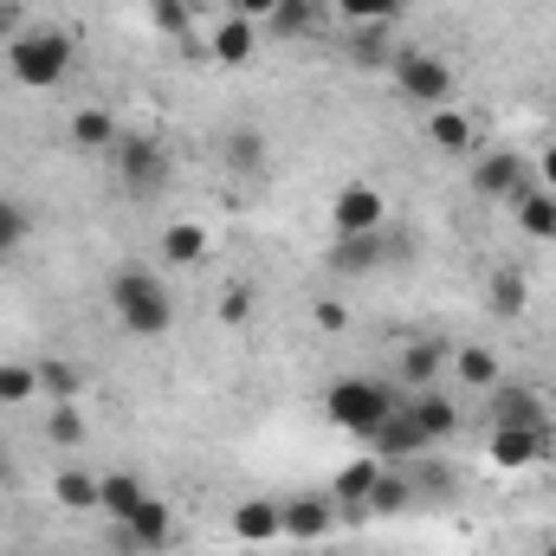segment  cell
<instances>
[{"label":"cell","instance_id":"cell-1","mask_svg":"<svg viewBox=\"0 0 556 556\" xmlns=\"http://www.w3.org/2000/svg\"><path fill=\"white\" fill-rule=\"evenodd\" d=\"M72 39L59 33V26H20L13 39H7V65H13V78L20 85H33V91H52L65 72H72Z\"/></svg>","mask_w":556,"mask_h":556},{"label":"cell","instance_id":"cell-2","mask_svg":"<svg viewBox=\"0 0 556 556\" xmlns=\"http://www.w3.org/2000/svg\"><path fill=\"white\" fill-rule=\"evenodd\" d=\"M111 304H117V317H124L130 337H162L175 324V304H168L162 278L149 273V266H124V273L111 278Z\"/></svg>","mask_w":556,"mask_h":556},{"label":"cell","instance_id":"cell-3","mask_svg":"<svg viewBox=\"0 0 556 556\" xmlns=\"http://www.w3.org/2000/svg\"><path fill=\"white\" fill-rule=\"evenodd\" d=\"M330 420L337 427H350V433H376L382 420L395 415V395L382 389V382H363V376H343V382H330Z\"/></svg>","mask_w":556,"mask_h":556},{"label":"cell","instance_id":"cell-4","mask_svg":"<svg viewBox=\"0 0 556 556\" xmlns=\"http://www.w3.org/2000/svg\"><path fill=\"white\" fill-rule=\"evenodd\" d=\"M389 227V201L376 181H343L330 194V240H363V233H382Z\"/></svg>","mask_w":556,"mask_h":556},{"label":"cell","instance_id":"cell-5","mask_svg":"<svg viewBox=\"0 0 556 556\" xmlns=\"http://www.w3.org/2000/svg\"><path fill=\"white\" fill-rule=\"evenodd\" d=\"M111 155H117V175H124V188H130V194H155V188L168 181V155H162V142L117 137V142H111Z\"/></svg>","mask_w":556,"mask_h":556},{"label":"cell","instance_id":"cell-6","mask_svg":"<svg viewBox=\"0 0 556 556\" xmlns=\"http://www.w3.org/2000/svg\"><path fill=\"white\" fill-rule=\"evenodd\" d=\"M389 72H395L402 98H415V104H427V111H440V104H446V91H453V72H446L433 52H402Z\"/></svg>","mask_w":556,"mask_h":556},{"label":"cell","instance_id":"cell-7","mask_svg":"<svg viewBox=\"0 0 556 556\" xmlns=\"http://www.w3.org/2000/svg\"><path fill=\"white\" fill-rule=\"evenodd\" d=\"M551 453V433H531V427H492L485 433V459L498 472H518V466H538Z\"/></svg>","mask_w":556,"mask_h":556},{"label":"cell","instance_id":"cell-8","mask_svg":"<svg viewBox=\"0 0 556 556\" xmlns=\"http://www.w3.org/2000/svg\"><path fill=\"white\" fill-rule=\"evenodd\" d=\"M485 395H492V427H531V433H551V415H544V402H538L531 389L498 382V389H485Z\"/></svg>","mask_w":556,"mask_h":556},{"label":"cell","instance_id":"cell-9","mask_svg":"<svg viewBox=\"0 0 556 556\" xmlns=\"http://www.w3.org/2000/svg\"><path fill=\"white\" fill-rule=\"evenodd\" d=\"M369 440H376V459H382V466H389V459H415L420 446H427V433H420L415 408H395V415L382 420Z\"/></svg>","mask_w":556,"mask_h":556},{"label":"cell","instance_id":"cell-10","mask_svg":"<svg viewBox=\"0 0 556 556\" xmlns=\"http://www.w3.org/2000/svg\"><path fill=\"white\" fill-rule=\"evenodd\" d=\"M124 538L142 544V551H168V544H175V511H168L162 498H142L137 511L124 518Z\"/></svg>","mask_w":556,"mask_h":556},{"label":"cell","instance_id":"cell-11","mask_svg":"<svg viewBox=\"0 0 556 556\" xmlns=\"http://www.w3.org/2000/svg\"><path fill=\"white\" fill-rule=\"evenodd\" d=\"M285 538H291V544H317V538H330V498H317V492L285 498Z\"/></svg>","mask_w":556,"mask_h":556},{"label":"cell","instance_id":"cell-12","mask_svg":"<svg viewBox=\"0 0 556 556\" xmlns=\"http://www.w3.org/2000/svg\"><path fill=\"white\" fill-rule=\"evenodd\" d=\"M233 538L240 544H273V538H285V505L278 498H247L233 511Z\"/></svg>","mask_w":556,"mask_h":556},{"label":"cell","instance_id":"cell-13","mask_svg":"<svg viewBox=\"0 0 556 556\" xmlns=\"http://www.w3.org/2000/svg\"><path fill=\"white\" fill-rule=\"evenodd\" d=\"M472 188H479V194H518V188H531V175H525V155H511V149L485 155V162L472 168Z\"/></svg>","mask_w":556,"mask_h":556},{"label":"cell","instance_id":"cell-14","mask_svg":"<svg viewBox=\"0 0 556 556\" xmlns=\"http://www.w3.org/2000/svg\"><path fill=\"white\" fill-rule=\"evenodd\" d=\"M525 304H531V285L518 266H498V273L485 278V311L492 317H525Z\"/></svg>","mask_w":556,"mask_h":556},{"label":"cell","instance_id":"cell-15","mask_svg":"<svg viewBox=\"0 0 556 556\" xmlns=\"http://www.w3.org/2000/svg\"><path fill=\"white\" fill-rule=\"evenodd\" d=\"M518 227L531 240H556V194L551 188H518Z\"/></svg>","mask_w":556,"mask_h":556},{"label":"cell","instance_id":"cell-16","mask_svg":"<svg viewBox=\"0 0 556 556\" xmlns=\"http://www.w3.org/2000/svg\"><path fill=\"white\" fill-rule=\"evenodd\" d=\"M162 260H168V266H201V260H207V227L175 220V227L162 233Z\"/></svg>","mask_w":556,"mask_h":556},{"label":"cell","instance_id":"cell-17","mask_svg":"<svg viewBox=\"0 0 556 556\" xmlns=\"http://www.w3.org/2000/svg\"><path fill=\"white\" fill-rule=\"evenodd\" d=\"M382 472H389L382 459H356V466H343V472L330 479V498H343V505H369V492H376Z\"/></svg>","mask_w":556,"mask_h":556},{"label":"cell","instance_id":"cell-18","mask_svg":"<svg viewBox=\"0 0 556 556\" xmlns=\"http://www.w3.org/2000/svg\"><path fill=\"white\" fill-rule=\"evenodd\" d=\"M427 142L433 149H472V117L466 111H453V104H440V111H427Z\"/></svg>","mask_w":556,"mask_h":556},{"label":"cell","instance_id":"cell-19","mask_svg":"<svg viewBox=\"0 0 556 556\" xmlns=\"http://www.w3.org/2000/svg\"><path fill=\"white\" fill-rule=\"evenodd\" d=\"M440 369H446V343H440V337H420V343H408L402 376H408L415 389H433V382H440Z\"/></svg>","mask_w":556,"mask_h":556},{"label":"cell","instance_id":"cell-20","mask_svg":"<svg viewBox=\"0 0 556 556\" xmlns=\"http://www.w3.org/2000/svg\"><path fill=\"white\" fill-rule=\"evenodd\" d=\"M142 498H149V492H142L137 472H111V479H98V505H104V511H111L117 525H124V518L137 511Z\"/></svg>","mask_w":556,"mask_h":556},{"label":"cell","instance_id":"cell-21","mask_svg":"<svg viewBox=\"0 0 556 556\" xmlns=\"http://www.w3.org/2000/svg\"><path fill=\"white\" fill-rule=\"evenodd\" d=\"M117 137H124V130H117V117H111L104 104H85V111L72 117V142H78V149H111Z\"/></svg>","mask_w":556,"mask_h":556},{"label":"cell","instance_id":"cell-22","mask_svg":"<svg viewBox=\"0 0 556 556\" xmlns=\"http://www.w3.org/2000/svg\"><path fill=\"white\" fill-rule=\"evenodd\" d=\"M214 59H220V65H247V59H253V20H240V13L220 20V26H214Z\"/></svg>","mask_w":556,"mask_h":556},{"label":"cell","instance_id":"cell-23","mask_svg":"<svg viewBox=\"0 0 556 556\" xmlns=\"http://www.w3.org/2000/svg\"><path fill=\"white\" fill-rule=\"evenodd\" d=\"M52 498H59L65 511H91V505H98V479L78 472V466H65V472L52 479Z\"/></svg>","mask_w":556,"mask_h":556},{"label":"cell","instance_id":"cell-24","mask_svg":"<svg viewBox=\"0 0 556 556\" xmlns=\"http://www.w3.org/2000/svg\"><path fill=\"white\" fill-rule=\"evenodd\" d=\"M227 162H233L240 175H260V168H266V137H260L253 124H240V130H227Z\"/></svg>","mask_w":556,"mask_h":556},{"label":"cell","instance_id":"cell-25","mask_svg":"<svg viewBox=\"0 0 556 556\" xmlns=\"http://www.w3.org/2000/svg\"><path fill=\"white\" fill-rule=\"evenodd\" d=\"M382 260V233H363V240H337L330 247V266L337 273H363V266H376Z\"/></svg>","mask_w":556,"mask_h":556},{"label":"cell","instance_id":"cell-26","mask_svg":"<svg viewBox=\"0 0 556 556\" xmlns=\"http://www.w3.org/2000/svg\"><path fill=\"white\" fill-rule=\"evenodd\" d=\"M453 376H459V382H472V389H498V356L472 343V350H459V356H453Z\"/></svg>","mask_w":556,"mask_h":556},{"label":"cell","instance_id":"cell-27","mask_svg":"<svg viewBox=\"0 0 556 556\" xmlns=\"http://www.w3.org/2000/svg\"><path fill=\"white\" fill-rule=\"evenodd\" d=\"M415 420H420V433H427V440H446V433L459 427V408H453L446 395H420V402H415Z\"/></svg>","mask_w":556,"mask_h":556},{"label":"cell","instance_id":"cell-28","mask_svg":"<svg viewBox=\"0 0 556 556\" xmlns=\"http://www.w3.org/2000/svg\"><path fill=\"white\" fill-rule=\"evenodd\" d=\"M33 389H39V363H0V402L7 408H20Z\"/></svg>","mask_w":556,"mask_h":556},{"label":"cell","instance_id":"cell-29","mask_svg":"<svg viewBox=\"0 0 556 556\" xmlns=\"http://www.w3.org/2000/svg\"><path fill=\"white\" fill-rule=\"evenodd\" d=\"M273 26H278V39H304V33L317 26V7H311V0H278Z\"/></svg>","mask_w":556,"mask_h":556},{"label":"cell","instance_id":"cell-30","mask_svg":"<svg viewBox=\"0 0 556 556\" xmlns=\"http://www.w3.org/2000/svg\"><path fill=\"white\" fill-rule=\"evenodd\" d=\"M402 505H408V479H402V472H382V479H376V492H369V505H363V511H376V518H395V511H402Z\"/></svg>","mask_w":556,"mask_h":556},{"label":"cell","instance_id":"cell-31","mask_svg":"<svg viewBox=\"0 0 556 556\" xmlns=\"http://www.w3.org/2000/svg\"><path fill=\"white\" fill-rule=\"evenodd\" d=\"M337 13H343L350 26H389V20L402 13V0H337Z\"/></svg>","mask_w":556,"mask_h":556},{"label":"cell","instance_id":"cell-32","mask_svg":"<svg viewBox=\"0 0 556 556\" xmlns=\"http://www.w3.org/2000/svg\"><path fill=\"white\" fill-rule=\"evenodd\" d=\"M46 440H52V446H78V440H85V415H78L72 402H59V415L46 420Z\"/></svg>","mask_w":556,"mask_h":556},{"label":"cell","instance_id":"cell-33","mask_svg":"<svg viewBox=\"0 0 556 556\" xmlns=\"http://www.w3.org/2000/svg\"><path fill=\"white\" fill-rule=\"evenodd\" d=\"M39 389H46V395H59V402H72V395H78V369L52 356V363H39Z\"/></svg>","mask_w":556,"mask_h":556},{"label":"cell","instance_id":"cell-34","mask_svg":"<svg viewBox=\"0 0 556 556\" xmlns=\"http://www.w3.org/2000/svg\"><path fill=\"white\" fill-rule=\"evenodd\" d=\"M20 240H26V207H20V201H0V260H7Z\"/></svg>","mask_w":556,"mask_h":556},{"label":"cell","instance_id":"cell-35","mask_svg":"<svg viewBox=\"0 0 556 556\" xmlns=\"http://www.w3.org/2000/svg\"><path fill=\"white\" fill-rule=\"evenodd\" d=\"M356 59L363 65H382L389 59V26H356Z\"/></svg>","mask_w":556,"mask_h":556},{"label":"cell","instance_id":"cell-36","mask_svg":"<svg viewBox=\"0 0 556 556\" xmlns=\"http://www.w3.org/2000/svg\"><path fill=\"white\" fill-rule=\"evenodd\" d=\"M149 13H155L162 33H181L188 26V0H149Z\"/></svg>","mask_w":556,"mask_h":556},{"label":"cell","instance_id":"cell-37","mask_svg":"<svg viewBox=\"0 0 556 556\" xmlns=\"http://www.w3.org/2000/svg\"><path fill=\"white\" fill-rule=\"evenodd\" d=\"M247 311H253L247 291H227V298H220V324H247Z\"/></svg>","mask_w":556,"mask_h":556},{"label":"cell","instance_id":"cell-38","mask_svg":"<svg viewBox=\"0 0 556 556\" xmlns=\"http://www.w3.org/2000/svg\"><path fill=\"white\" fill-rule=\"evenodd\" d=\"M317 324H324V330H343V324H350V311H343V304H330V298H324V304H317Z\"/></svg>","mask_w":556,"mask_h":556},{"label":"cell","instance_id":"cell-39","mask_svg":"<svg viewBox=\"0 0 556 556\" xmlns=\"http://www.w3.org/2000/svg\"><path fill=\"white\" fill-rule=\"evenodd\" d=\"M273 7H278V0H233V13H240V20H273Z\"/></svg>","mask_w":556,"mask_h":556},{"label":"cell","instance_id":"cell-40","mask_svg":"<svg viewBox=\"0 0 556 556\" xmlns=\"http://www.w3.org/2000/svg\"><path fill=\"white\" fill-rule=\"evenodd\" d=\"M538 175H544V188H551V194H556V142H551V149H544V162H538Z\"/></svg>","mask_w":556,"mask_h":556},{"label":"cell","instance_id":"cell-41","mask_svg":"<svg viewBox=\"0 0 556 556\" xmlns=\"http://www.w3.org/2000/svg\"><path fill=\"white\" fill-rule=\"evenodd\" d=\"M7 26H13V7H0V33H7Z\"/></svg>","mask_w":556,"mask_h":556},{"label":"cell","instance_id":"cell-42","mask_svg":"<svg viewBox=\"0 0 556 556\" xmlns=\"http://www.w3.org/2000/svg\"><path fill=\"white\" fill-rule=\"evenodd\" d=\"M544 556H556V531H551V538H544Z\"/></svg>","mask_w":556,"mask_h":556},{"label":"cell","instance_id":"cell-43","mask_svg":"<svg viewBox=\"0 0 556 556\" xmlns=\"http://www.w3.org/2000/svg\"><path fill=\"white\" fill-rule=\"evenodd\" d=\"M0 479H7V453H0Z\"/></svg>","mask_w":556,"mask_h":556}]
</instances>
